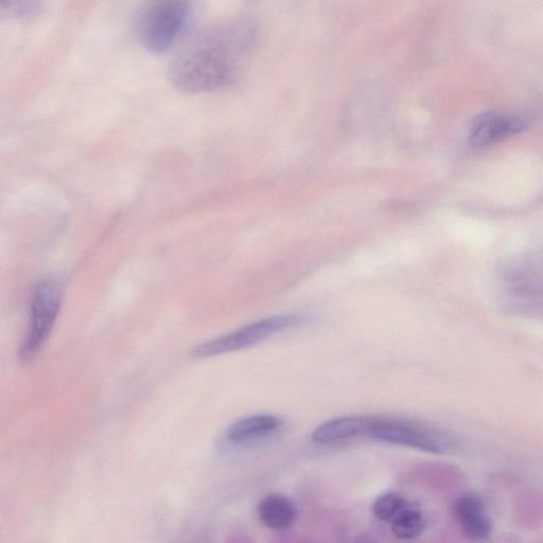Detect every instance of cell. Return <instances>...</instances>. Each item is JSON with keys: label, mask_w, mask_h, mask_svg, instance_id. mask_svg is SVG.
Here are the masks:
<instances>
[{"label": "cell", "mask_w": 543, "mask_h": 543, "mask_svg": "<svg viewBox=\"0 0 543 543\" xmlns=\"http://www.w3.org/2000/svg\"><path fill=\"white\" fill-rule=\"evenodd\" d=\"M312 317L307 313H288L275 315L243 326L230 334L202 343L192 349L191 356L196 359L215 357L238 352L252 347L287 329L305 325Z\"/></svg>", "instance_id": "8992f818"}, {"label": "cell", "mask_w": 543, "mask_h": 543, "mask_svg": "<svg viewBox=\"0 0 543 543\" xmlns=\"http://www.w3.org/2000/svg\"><path fill=\"white\" fill-rule=\"evenodd\" d=\"M259 34V25L251 17H238L197 32L170 62V83L187 94L229 89L238 79L241 61L256 47Z\"/></svg>", "instance_id": "6da1fadb"}, {"label": "cell", "mask_w": 543, "mask_h": 543, "mask_svg": "<svg viewBox=\"0 0 543 543\" xmlns=\"http://www.w3.org/2000/svg\"><path fill=\"white\" fill-rule=\"evenodd\" d=\"M284 427L276 415L256 414L237 420L225 431V441L232 446H247L269 439Z\"/></svg>", "instance_id": "9c48e42d"}, {"label": "cell", "mask_w": 543, "mask_h": 543, "mask_svg": "<svg viewBox=\"0 0 543 543\" xmlns=\"http://www.w3.org/2000/svg\"><path fill=\"white\" fill-rule=\"evenodd\" d=\"M531 126L528 118L506 111H487L472 121L469 143L474 148H486L511 138Z\"/></svg>", "instance_id": "52a82bcc"}, {"label": "cell", "mask_w": 543, "mask_h": 543, "mask_svg": "<svg viewBox=\"0 0 543 543\" xmlns=\"http://www.w3.org/2000/svg\"><path fill=\"white\" fill-rule=\"evenodd\" d=\"M62 305V289L56 279H44L30 300L28 326L17 350V358L27 364L37 358L56 325Z\"/></svg>", "instance_id": "5b68a950"}, {"label": "cell", "mask_w": 543, "mask_h": 543, "mask_svg": "<svg viewBox=\"0 0 543 543\" xmlns=\"http://www.w3.org/2000/svg\"><path fill=\"white\" fill-rule=\"evenodd\" d=\"M366 416H343L327 420L312 432L311 439L320 445L349 442L363 437Z\"/></svg>", "instance_id": "30bf717a"}, {"label": "cell", "mask_w": 543, "mask_h": 543, "mask_svg": "<svg viewBox=\"0 0 543 543\" xmlns=\"http://www.w3.org/2000/svg\"><path fill=\"white\" fill-rule=\"evenodd\" d=\"M425 518L415 506L408 503L391 521V530L400 540H412L424 533Z\"/></svg>", "instance_id": "7c38bea8"}, {"label": "cell", "mask_w": 543, "mask_h": 543, "mask_svg": "<svg viewBox=\"0 0 543 543\" xmlns=\"http://www.w3.org/2000/svg\"><path fill=\"white\" fill-rule=\"evenodd\" d=\"M191 10L192 0H145L136 20L140 43L152 54H165L181 37Z\"/></svg>", "instance_id": "277c9868"}, {"label": "cell", "mask_w": 543, "mask_h": 543, "mask_svg": "<svg viewBox=\"0 0 543 543\" xmlns=\"http://www.w3.org/2000/svg\"><path fill=\"white\" fill-rule=\"evenodd\" d=\"M408 503L409 502L405 498H402L397 494H384L374 503L373 512L378 520L391 523Z\"/></svg>", "instance_id": "4fadbf2b"}, {"label": "cell", "mask_w": 543, "mask_h": 543, "mask_svg": "<svg viewBox=\"0 0 543 543\" xmlns=\"http://www.w3.org/2000/svg\"><path fill=\"white\" fill-rule=\"evenodd\" d=\"M3 10L15 16L35 15L40 9L38 0H2Z\"/></svg>", "instance_id": "5bb4252c"}, {"label": "cell", "mask_w": 543, "mask_h": 543, "mask_svg": "<svg viewBox=\"0 0 543 543\" xmlns=\"http://www.w3.org/2000/svg\"><path fill=\"white\" fill-rule=\"evenodd\" d=\"M498 280L507 311L543 320V265L538 255L505 260L498 269Z\"/></svg>", "instance_id": "7a4b0ae2"}, {"label": "cell", "mask_w": 543, "mask_h": 543, "mask_svg": "<svg viewBox=\"0 0 543 543\" xmlns=\"http://www.w3.org/2000/svg\"><path fill=\"white\" fill-rule=\"evenodd\" d=\"M258 517L262 524L274 531H286L297 519L294 503L283 495H270L258 505Z\"/></svg>", "instance_id": "8fae6325"}, {"label": "cell", "mask_w": 543, "mask_h": 543, "mask_svg": "<svg viewBox=\"0 0 543 543\" xmlns=\"http://www.w3.org/2000/svg\"><path fill=\"white\" fill-rule=\"evenodd\" d=\"M363 437L433 454H455L463 449L460 437L445 429L398 417L366 416Z\"/></svg>", "instance_id": "3957f363"}, {"label": "cell", "mask_w": 543, "mask_h": 543, "mask_svg": "<svg viewBox=\"0 0 543 543\" xmlns=\"http://www.w3.org/2000/svg\"><path fill=\"white\" fill-rule=\"evenodd\" d=\"M249 3H254L256 0H248Z\"/></svg>", "instance_id": "9a60e30c"}, {"label": "cell", "mask_w": 543, "mask_h": 543, "mask_svg": "<svg viewBox=\"0 0 543 543\" xmlns=\"http://www.w3.org/2000/svg\"><path fill=\"white\" fill-rule=\"evenodd\" d=\"M453 515L462 534L471 541H483L493 533L483 500L476 495H464L453 504Z\"/></svg>", "instance_id": "ba28073f"}]
</instances>
